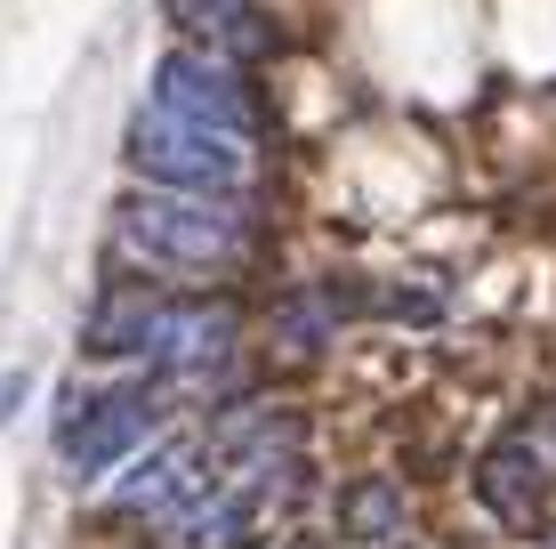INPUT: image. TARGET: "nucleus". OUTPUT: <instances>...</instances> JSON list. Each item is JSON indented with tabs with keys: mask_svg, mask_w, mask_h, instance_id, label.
<instances>
[{
	"mask_svg": "<svg viewBox=\"0 0 556 549\" xmlns=\"http://www.w3.org/2000/svg\"><path fill=\"white\" fill-rule=\"evenodd\" d=\"M476 494H484V509H492L501 525L532 534V525H541V501H548V477H541V461H532V445L484 452V469H476Z\"/></svg>",
	"mask_w": 556,
	"mask_h": 549,
	"instance_id": "obj_7",
	"label": "nucleus"
},
{
	"mask_svg": "<svg viewBox=\"0 0 556 549\" xmlns=\"http://www.w3.org/2000/svg\"><path fill=\"white\" fill-rule=\"evenodd\" d=\"M210 494L202 485V461L186 445H162L153 461H138L122 485H113V509H129V517H186Z\"/></svg>",
	"mask_w": 556,
	"mask_h": 549,
	"instance_id": "obj_6",
	"label": "nucleus"
},
{
	"mask_svg": "<svg viewBox=\"0 0 556 549\" xmlns=\"http://www.w3.org/2000/svg\"><path fill=\"white\" fill-rule=\"evenodd\" d=\"M129 170L153 178V195H194V202H226L251 186V146L218 138V129L169 122L162 105H146L129 122Z\"/></svg>",
	"mask_w": 556,
	"mask_h": 549,
	"instance_id": "obj_2",
	"label": "nucleus"
},
{
	"mask_svg": "<svg viewBox=\"0 0 556 549\" xmlns=\"http://www.w3.org/2000/svg\"><path fill=\"white\" fill-rule=\"evenodd\" d=\"M129 259L146 267H178V275H218L251 259V219L226 211V202H194V195H129L113 211Z\"/></svg>",
	"mask_w": 556,
	"mask_h": 549,
	"instance_id": "obj_1",
	"label": "nucleus"
},
{
	"mask_svg": "<svg viewBox=\"0 0 556 549\" xmlns=\"http://www.w3.org/2000/svg\"><path fill=\"white\" fill-rule=\"evenodd\" d=\"M169 25L178 33H202V41L218 49H275V25H266V9H251V0H162Z\"/></svg>",
	"mask_w": 556,
	"mask_h": 549,
	"instance_id": "obj_8",
	"label": "nucleus"
},
{
	"mask_svg": "<svg viewBox=\"0 0 556 549\" xmlns=\"http://www.w3.org/2000/svg\"><path fill=\"white\" fill-rule=\"evenodd\" d=\"M146 355L169 380H210V372H226V355H235V308H218V299H194V308L162 299Z\"/></svg>",
	"mask_w": 556,
	"mask_h": 549,
	"instance_id": "obj_4",
	"label": "nucleus"
},
{
	"mask_svg": "<svg viewBox=\"0 0 556 549\" xmlns=\"http://www.w3.org/2000/svg\"><path fill=\"white\" fill-rule=\"evenodd\" d=\"M548 549H556V541H548Z\"/></svg>",
	"mask_w": 556,
	"mask_h": 549,
	"instance_id": "obj_11",
	"label": "nucleus"
},
{
	"mask_svg": "<svg viewBox=\"0 0 556 549\" xmlns=\"http://www.w3.org/2000/svg\"><path fill=\"white\" fill-rule=\"evenodd\" d=\"M153 105H162L169 122L218 129V138H242V146H251V129L266 122L251 73L226 65V57H202V49H169L162 65H153Z\"/></svg>",
	"mask_w": 556,
	"mask_h": 549,
	"instance_id": "obj_3",
	"label": "nucleus"
},
{
	"mask_svg": "<svg viewBox=\"0 0 556 549\" xmlns=\"http://www.w3.org/2000/svg\"><path fill=\"white\" fill-rule=\"evenodd\" d=\"M395 525H404V501H395V485H355L348 494V534L355 541H395Z\"/></svg>",
	"mask_w": 556,
	"mask_h": 549,
	"instance_id": "obj_10",
	"label": "nucleus"
},
{
	"mask_svg": "<svg viewBox=\"0 0 556 549\" xmlns=\"http://www.w3.org/2000/svg\"><path fill=\"white\" fill-rule=\"evenodd\" d=\"M153 315H162V299H146V291H122V299H105V308L89 315L81 348H89V355H146V339H153Z\"/></svg>",
	"mask_w": 556,
	"mask_h": 549,
	"instance_id": "obj_9",
	"label": "nucleus"
},
{
	"mask_svg": "<svg viewBox=\"0 0 556 549\" xmlns=\"http://www.w3.org/2000/svg\"><path fill=\"white\" fill-rule=\"evenodd\" d=\"M146 437H153V404L122 388V396H98V404H81V412L65 421V437H56V445H65V469H73V477H105V469L129 461Z\"/></svg>",
	"mask_w": 556,
	"mask_h": 549,
	"instance_id": "obj_5",
	"label": "nucleus"
}]
</instances>
